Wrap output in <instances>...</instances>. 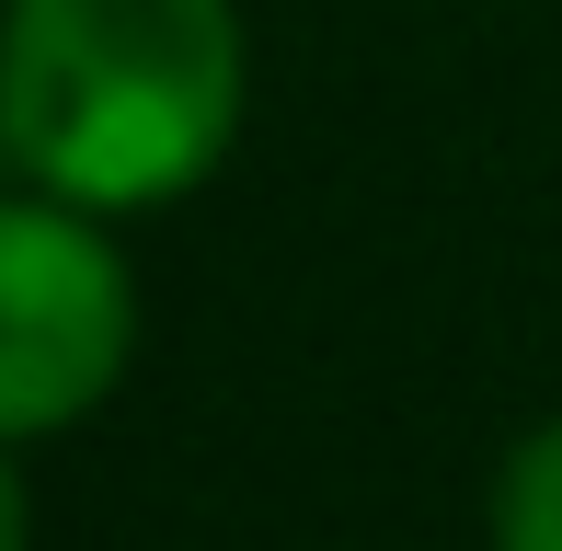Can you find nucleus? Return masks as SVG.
I'll return each instance as SVG.
<instances>
[{
    "label": "nucleus",
    "instance_id": "f257e3e1",
    "mask_svg": "<svg viewBox=\"0 0 562 551\" xmlns=\"http://www.w3.org/2000/svg\"><path fill=\"white\" fill-rule=\"evenodd\" d=\"M241 115V0H0V161L69 207H184Z\"/></svg>",
    "mask_w": 562,
    "mask_h": 551
},
{
    "label": "nucleus",
    "instance_id": "f03ea898",
    "mask_svg": "<svg viewBox=\"0 0 562 551\" xmlns=\"http://www.w3.org/2000/svg\"><path fill=\"white\" fill-rule=\"evenodd\" d=\"M126 357H138V276L115 254V218L12 184L0 195V448L92 425Z\"/></svg>",
    "mask_w": 562,
    "mask_h": 551
},
{
    "label": "nucleus",
    "instance_id": "7ed1b4c3",
    "mask_svg": "<svg viewBox=\"0 0 562 551\" xmlns=\"http://www.w3.org/2000/svg\"><path fill=\"white\" fill-rule=\"evenodd\" d=\"M494 551H562V414H540L494 471Z\"/></svg>",
    "mask_w": 562,
    "mask_h": 551
},
{
    "label": "nucleus",
    "instance_id": "20e7f679",
    "mask_svg": "<svg viewBox=\"0 0 562 551\" xmlns=\"http://www.w3.org/2000/svg\"><path fill=\"white\" fill-rule=\"evenodd\" d=\"M0 551H35V506H23V471L0 448Z\"/></svg>",
    "mask_w": 562,
    "mask_h": 551
}]
</instances>
